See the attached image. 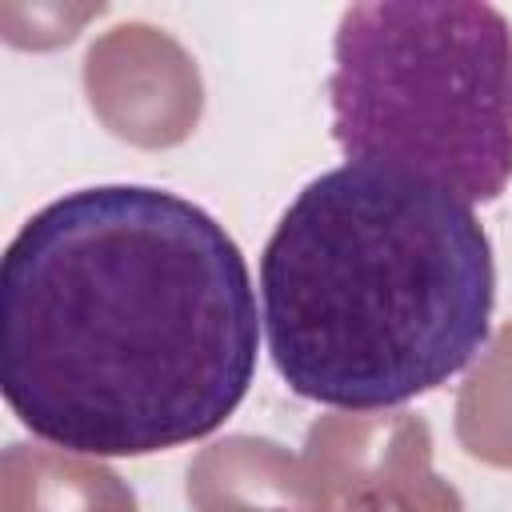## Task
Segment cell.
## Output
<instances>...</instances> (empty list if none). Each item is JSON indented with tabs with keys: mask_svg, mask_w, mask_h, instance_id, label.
<instances>
[{
	"mask_svg": "<svg viewBox=\"0 0 512 512\" xmlns=\"http://www.w3.org/2000/svg\"><path fill=\"white\" fill-rule=\"evenodd\" d=\"M260 316L236 240L148 188L64 192L0 260V388L80 456H148L220 428L256 376Z\"/></svg>",
	"mask_w": 512,
	"mask_h": 512,
	"instance_id": "obj_1",
	"label": "cell"
},
{
	"mask_svg": "<svg viewBox=\"0 0 512 512\" xmlns=\"http://www.w3.org/2000/svg\"><path fill=\"white\" fill-rule=\"evenodd\" d=\"M492 244L432 176L348 160L296 192L260 256L264 336L284 384L368 412L424 396L488 344Z\"/></svg>",
	"mask_w": 512,
	"mask_h": 512,
	"instance_id": "obj_2",
	"label": "cell"
},
{
	"mask_svg": "<svg viewBox=\"0 0 512 512\" xmlns=\"http://www.w3.org/2000/svg\"><path fill=\"white\" fill-rule=\"evenodd\" d=\"M328 100L348 160L412 168L468 204L496 200L512 180V28L492 4L344 8Z\"/></svg>",
	"mask_w": 512,
	"mask_h": 512,
	"instance_id": "obj_3",
	"label": "cell"
},
{
	"mask_svg": "<svg viewBox=\"0 0 512 512\" xmlns=\"http://www.w3.org/2000/svg\"><path fill=\"white\" fill-rule=\"evenodd\" d=\"M84 92L100 124L140 148L180 144L204 108L196 60L144 20L116 24L88 48Z\"/></svg>",
	"mask_w": 512,
	"mask_h": 512,
	"instance_id": "obj_4",
	"label": "cell"
},
{
	"mask_svg": "<svg viewBox=\"0 0 512 512\" xmlns=\"http://www.w3.org/2000/svg\"><path fill=\"white\" fill-rule=\"evenodd\" d=\"M192 512H336L308 456L260 436H224L188 468Z\"/></svg>",
	"mask_w": 512,
	"mask_h": 512,
	"instance_id": "obj_5",
	"label": "cell"
},
{
	"mask_svg": "<svg viewBox=\"0 0 512 512\" xmlns=\"http://www.w3.org/2000/svg\"><path fill=\"white\" fill-rule=\"evenodd\" d=\"M0 512H136V496L96 456L8 444L0 460Z\"/></svg>",
	"mask_w": 512,
	"mask_h": 512,
	"instance_id": "obj_6",
	"label": "cell"
},
{
	"mask_svg": "<svg viewBox=\"0 0 512 512\" xmlns=\"http://www.w3.org/2000/svg\"><path fill=\"white\" fill-rule=\"evenodd\" d=\"M460 448L492 468H512V320L480 352L456 396Z\"/></svg>",
	"mask_w": 512,
	"mask_h": 512,
	"instance_id": "obj_7",
	"label": "cell"
},
{
	"mask_svg": "<svg viewBox=\"0 0 512 512\" xmlns=\"http://www.w3.org/2000/svg\"><path fill=\"white\" fill-rule=\"evenodd\" d=\"M432 440L380 464L336 496V512H464L460 492L432 468Z\"/></svg>",
	"mask_w": 512,
	"mask_h": 512,
	"instance_id": "obj_8",
	"label": "cell"
},
{
	"mask_svg": "<svg viewBox=\"0 0 512 512\" xmlns=\"http://www.w3.org/2000/svg\"><path fill=\"white\" fill-rule=\"evenodd\" d=\"M100 12H104V4H84V8H68V4H32V8L28 4H0V28L20 48H52V44H68Z\"/></svg>",
	"mask_w": 512,
	"mask_h": 512,
	"instance_id": "obj_9",
	"label": "cell"
}]
</instances>
